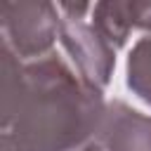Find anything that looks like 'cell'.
Instances as JSON below:
<instances>
[{"instance_id":"52a82bcc","label":"cell","mask_w":151,"mask_h":151,"mask_svg":"<svg viewBox=\"0 0 151 151\" xmlns=\"http://www.w3.org/2000/svg\"><path fill=\"white\" fill-rule=\"evenodd\" d=\"M78 151H104V149H101L97 142H90V144H85V146H83V149H78Z\"/></svg>"},{"instance_id":"8992f818","label":"cell","mask_w":151,"mask_h":151,"mask_svg":"<svg viewBox=\"0 0 151 151\" xmlns=\"http://www.w3.org/2000/svg\"><path fill=\"white\" fill-rule=\"evenodd\" d=\"M111 9L127 33L134 28L151 33V2H111Z\"/></svg>"},{"instance_id":"3957f363","label":"cell","mask_w":151,"mask_h":151,"mask_svg":"<svg viewBox=\"0 0 151 151\" xmlns=\"http://www.w3.org/2000/svg\"><path fill=\"white\" fill-rule=\"evenodd\" d=\"M61 12L52 2H5L2 5V45L21 61H35L52 54L59 40Z\"/></svg>"},{"instance_id":"6da1fadb","label":"cell","mask_w":151,"mask_h":151,"mask_svg":"<svg viewBox=\"0 0 151 151\" xmlns=\"http://www.w3.org/2000/svg\"><path fill=\"white\" fill-rule=\"evenodd\" d=\"M2 142L14 151H78L97 137L106 101L59 54L21 61L0 47Z\"/></svg>"},{"instance_id":"5b68a950","label":"cell","mask_w":151,"mask_h":151,"mask_svg":"<svg viewBox=\"0 0 151 151\" xmlns=\"http://www.w3.org/2000/svg\"><path fill=\"white\" fill-rule=\"evenodd\" d=\"M125 76L132 94H137L144 104L151 106V33L139 38L130 50Z\"/></svg>"},{"instance_id":"ba28073f","label":"cell","mask_w":151,"mask_h":151,"mask_svg":"<svg viewBox=\"0 0 151 151\" xmlns=\"http://www.w3.org/2000/svg\"><path fill=\"white\" fill-rule=\"evenodd\" d=\"M0 149H2V151H14V149H9L7 144H0Z\"/></svg>"},{"instance_id":"277c9868","label":"cell","mask_w":151,"mask_h":151,"mask_svg":"<svg viewBox=\"0 0 151 151\" xmlns=\"http://www.w3.org/2000/svg\"><path fill=\"white\" fill-rule=\"evenodd\" d=\"M94 142L104 151H151V116H144L123 99L106 101Z\"/></svg>"},{"instance_id":"7a4b0ae2","label":"cell","mask_w":151,"mask_h":151,"mask_svg":"<svg viewBox=\"0 0 151 151\" xmlns=\"http://www.w3.org/2000/svg\"><path fill=\"white\" fill-rule=\"evenodd\" d=\"M59 45L64 47L71 66L94 87L104 90L116 68V50L87 19L92 5L59 2Z\"/></svg>"}]
</instances>
